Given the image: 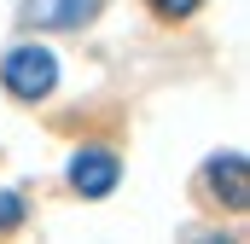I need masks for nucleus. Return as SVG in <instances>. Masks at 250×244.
<instances>
[{"label": "nucleus", "mask_w": 250, "mask_h": 244, "mask_svg": "<svg viewBox=\"0 0 250 244\" xmlns=\"http://www.w3.org/2000/svg\"><path fill=\"white\" fill-rule=\"evenodd\" d=\"M0 81H6L12 99H47L53 81H59V64H53L47 47H12L6 64H0Z\"/></svg>", "instance_id": "1"}, {"label": "nucleus", "mask_w": 250, "mask_h": 244, "mask_svg": "<svg viewBox=\"0 0 250 244\" xmlns=\"http://www.w3.org/2000/svg\"><path fill=\"white\" fill-rule=\"evenodd\" d=\"M70 186H76L82 198H105V192L117 186V157H111V151H93V145L76 151V157H70Z\"/></svg>", "instance_id": "2"}, {"label": "nucleus", "mask_w": 250, "mask_h": 244, "mask_svg": "<svg viewBox=\"0 0 250 244\" xmlns=\"http://www.w3.org/2000/svg\"><path fill=\"white\" fill-rule=\"evenodd\" d=\"M204 181H209V192H215L227 209H245V198H250V181H245V151H221V157L204 169Z\"/></svg>", "instance_id": "3"}, {"label": "nucleus", "mask_w": 250, "mask_h": 244, "mask_svg": "<svg viewBox=\"0 0 250 244\" xmlns=\"http://www.w3.org/2000/svg\"><path fill=\"white\" fill-rule=\"evenodd\" d=\"M23 12L41 29H82V23H93L99 0H23Z\"/></svg>", "instance_id": "4"}, {"label": "nucleus", "mask_w": 250, "mask_h": 244, "mask_svg": "<svg viewBox=\"0 0 250 244\" xmlns=\"http://www.w3.org/2000/svg\"><path fill=\"white\" fill-rule=\"evenodd\" d=\"M18 221H23V198L18 192H0V233H12Z\"/></svg>", "instance_id": "5"}, {"label": "nucleus", "mask_w": 250, "mask_h": 244, "mask_svg": "<svg viewBox=\"0 0 250 244\" xmlns=\"http://www.w3.org/2000/svg\"><path fill=\"white\" fill-rule=\"evenodd\" d=\"M163 18H187V12H198V0H151Z\"/></svg>", "instance_id": "6"}]
</instances>
